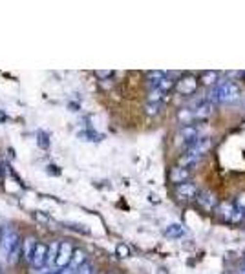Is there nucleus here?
<instances>
[{
    "instance_id": "25",
    "label": "nucleus",
    "mask_w": 245,
    "mask_h": 274,
    "mask_svg": "<svg viewBox=\"0 0 245 274\" xmlns=\"http://www.w3.org/2000/svg\"><path fill=\"white\" fill-rule=\"evenodd\" d=\"M59 274H75V271H73V269H70V267H64V269H61V271H59Z\"/></svg>"
},
{
    "instance_id": "22",
    "label": "nucleus",
    "mask_w": 245,
    "mask_h": 274,
    "mask_svg": "<svg viewBox=\"0 0 245 274\" xmlns=\"http://www.w3.org/2000/svg\"><path fill=\"white\" fill-rule=\"evenodd\" d=\"M75 274H93V267H91L90 263H84V265L79 267V271Z\"/></svg>"
},
{
    "instance_id": "3",
    "label": "nucleus",
    "mask_w": 245,
    "mask_h": 274,
    "mask_svg": "<svg viewBox=\"0 0 245 274\" xmlns=\"http://www.w3.org/2000/svg\"><path fill=\"white\" fill-rule=\"evenodd\" d=\"M71 254H73V247H71L70 241H61L59 243V252H57L55 263H53V269L55 271H61V269L68 267V263L71 260Z\"/></svg>"
},
{
    "instance_id": "9",
    "label": "nucleus",
    "mask_w": 245,
    "mask_h": 274,
    "mask_svg": "<svg viewBox=\"0 0 245 274\" xmlns=\"http://www.w3.org/2000/svg\"><path fill=\"white\" fill-rule=\"evenodd\" d=\"M196 201L203 206L205 210H209V212L216 206V198H214V194H210V192H198Z\"/></svg>"
},
{
    "instance_id": "14",
    "label": "nucleus",
    "mask_w": 245,
    "mask_h": 274,
    "mask_svg": "<svg viewBox=\"0 0 245 274\" xmlns=\"http://www.w3.org/2000/svg\"><path fill=\"white\" fill-rule=\"evenodd\" d=\"M218 214L225 219H232V216H234V205H232V201L220 203V205H218Z\"/></svg>"
},
{
    "instance_id": "28",
    "label": "nucleus",
    "mask_w": 245,
    "mask_h": 274,
    "mask_svg": "<svg viewBox=\"0 0 245 274\" xmlns=\"http://www.w3.org/2000/svg\"><path fill=\"white\" fill-rule=\"evenodd\" d=\"M244 75H245V73H244Z\"/></svg>"
},
{
    "instance_id": "20",
    "label": "nucleus",
    "mask_w": 245,
    "mask_h": 274,
    "mask_svg": "<svg viewBox=\"0 0 245 274\" xmlns=\"http://www.w3.org/2000/svg\"><path fill=\"white\" fill-rule=\"evenodd\" d=\"M33 216H35L41 223H48V225H53V223H55V221L49 218V216H46V214H42V212H33Z\"/></svg>"
},
{
    "instance_id": "7",
    "label": "nucleus",
    "mask_w": 245,
    "mask_h": 274,
    "mask_svg": "<svg viewBox=\"0 0 245 274\" xmlns=\"http://www.w3.org/2000/svg\"><path fill=\"white\" fill-rule=\"evenodd\" d=\"M210 112H212V104L207 101V99H201V101H198L192 110H190V114H192V119H203V117L210 115Z\"/></svg>"
},
{
    "instance_id": "6",
    "label": "nucleus",
    "mask_w": 245,
    "mask_h": 274,
    "mask_svg": "<svg viewBox=\"0 0 245 274\" xmlns=\"http://www.w3.org/2000/svg\"><path fill=\"white\" fill-rule=\"evenodd\" d=\"M176 196L181 201H189V199H194L198 196V188L194 183L185 181V183H179V185L176 186Z\"/></svg>"
},
{
    "instance_id": "23",
    "label": "nucleus",
    "mask_w": 245,
    "mask_h": 274,
    "mask_svg": "<svg viewBox=\"0 0 245 274\" xmlns=\"http://www.w3.org/2000/svg\"><path fill=\"white\" fill-rule=\"evenodd\" d=\"M214 79H216V73L212 71V73H205L203 79H201V81H203L205 84H210V82H214Z\"/></svg>"
},
{
    "instance_id": "5",
    "label": "nucleus",
    "mask_w": 245,
    "mask_h": 274,
    "mask_svg": "<svg viewBox=\"0 0 245 274\" xmlns=\"http://www.w3.org/2000/svg\"><path fill=\"white\" fill-rule=\"evenodd\" d=\"M48 261V243H41L37 241L35 249H33V254H31V263L33 267L42 269Z\"/></svg>"
},
{
    "instance_id": "17",
    "label": "nucleus",
    "mask_w": 245,
    "mask_h": 274,
    "mask_svg": "<svg viewBox=\"0 0 245 274\" xmlns=\"http://www.w3.org/2000/svg\"><path fill=\"white\" fill-rule=\"evenodd\" d=\"M57 252H59V241H53V243H49V245H48V261H46V265L53 267V263H55V258H57Z\"/></svg>"
},
{
    "instance_id": "29",
    "label": "nucleus",
    "mask_w": 245,
    "mask_h": 274,
    "mask_svg": "<svg viewBox=\"0 0 245 274\" xmlns=\"http://www.w3.org/2000/svg\"><path fill=\"white\" fill-rule=\"evenodd\" d=\"M0 274H2V273H0Z\"/></svg>"
},
{
    "instance_id": "19",
    "label": "nucleus",
    "mask_w": 245,
    "mask_h": 274,
    "mask_svg": "<svg viewBox=\"0 0 245 274\" xmlns=\"http://www.w3.org/2000/svg\"><path fill=\"white\" fill-rule=\"evenodd\" d=\"M163 77H165L163 71H150V73H148V81L152 84V88H156V86L159 84V81H161Z\"/></svg>"
},
{
    "instance_id": "8",
    "label": "nucleus",
    "mask_w": 245,
    "mask_h": 274,
    "mask_svg": "<svg viewBox=\"0 0 245 274\" xmlns=\"http://www.w3.org/2000/svg\"><path fill=\"white\" fill-rule=\"evenodd\" d=\"M176 88L181 91L183 95H190V93H194L198 88V81L194 77H185L181 81L176 82Z\"/></svg>"
},
{
    "instance_id": "2",
    "label": "nucleus",
    "mask_w": 245,
    "mask_h": 274,
    "mask_svg": "<svg viewBox=\"0 0 245 274\" xmlns=\"http://www.w3.org/2000/svg\"><path fill=\"white\" fill-rule=\"evenodd\" d=\"M240 97V86L236 82H231V81H223L216 84L214 88L210 90L209 97H207V101L210 104L214 103H231L234 99H238Z\"/></svg>"
},
{
    "instance_id": "1",
    "label": "nucleus",
    "mask_w": 245,
    "mask_h": 274,
    "mask_svg": "<svg viewBox=\"0 0 245 274\" xmlns=\"http://www.w3.org/2000/svg\"><path fill=\"white\" fill-rule=\"evenodd\" d=\"M21 251L22 241L19 232L11 227H2L0 228V258L6 261L7 265H13L19 260Z\"/></svg>"
},
{
    "instance_id": "26",
    "label": "nucleus",
    "mask_w": 245,
    "mask_h": 274,
    "mask_svg": "<svg viewBox=\"0 0 245 274\" xmlns=\"http://www.w3.org/2000/svg\"><path fill=\"white\" fill-rule=\"evenodd\" d=\"M99 77H110L112 75V71H97Z\"/></svg>"
},
{
    "instance_id": "15",
    "label": "nucleus",
    "mask_w": 245,
    "mask_h": 274,
    "mask_svg": "<svg viewBox=\"0 0 245 274\" xmlns=\"http://www.w3.org/2000/svg\"><path fill=\"white\" fill-rule=\"evenodd\" d=\"M35 245H37L35 238H26V240L22 241V254H24V258L28 261H31V254H33Z\"/></svg>"
},
{
    "instance_id": "13",
    "label": "nucleus",
    "mask_w": 245,
    "mask_h": 274,
    "mask_svg": "<svg viewBox=\"0 0 245 274\" xmlns=\"http://www.w3.org/2000/svg\"><path fill=\"white\" fill-rule=\"evenodd\" d=\"M190 176V170H187V168H172V172H170V179H172V183H185L187 179H189Z\"/></svg>"
},
{
    "instance_id": "11",
    "label": "nucleus",
    "mask_w": 245,
    "mask_h": 274,
    "mask_svg": "<svg viewBox=\"0 0 245 274\" xmlns=\"http://www.w3.org/2000/svg\"><path fill=\"white\" fill-rule=\"evenodd\" d=\"M84 263H86V252L81 251V249H73V254H71V260H70V263H68V267L73 269V271L77 273L79 267L84 265Z\"/></svg>"
},
{
    "instance_id": "18",
    "label": "nucleus",
    "mask_w": 245,
    "mask_h": 274,
    "mask_svg": "<svg viewBox=\"0 0 245 274\" xmlns=\"http://www.w3.org/2000/svg\"><path fill=\"white\" fill-rule=\"evenodd\" d=\"M168 99V93H163L159 90H152L150 95H148V103H156V104H161L163 101Z\"/></svg>"
},
{
    "instance_id": "4",
    "label": "nucleus",
    "mask_w": 245,
    "mask_h": 274,
    "mask_svg": "<svg viewBox=\"0 0 245 274\" xmlns=\"http://www.w3.org/2000/svg\"><path fill=\"white\" fill-rule=\"evenodd\" d=\"M200 137H201L200 136V126L194 123L185 124V126L181 128V132H179V139H181V143L185 144V148L192 146Z\"/></svg>"
},
{
    "instance_id": "27",
    "label": "nucleus",
    "mask_w": 245,
    "mask_h": 274,
    "mask_svg": "<svg viewBox=\"0 0 245 274\" xmlns=\"http://www.w3.org/2000/svg\"><path fill=\"white\" fill-rule=\"evenodd\" d=\"M46 274H59V271H55V269H53V271H48Z\"/></svg>"
},
{
    "instance_id": "12",
    "label": "nucleus",
    "mask_w": 245,
    "mask_h": 274,
    "mask_svg": "<svg viewBox=\"0 0 245 274\" xmlns=\"http://www.w3.org/2000/svg\"><path fill=\"white\" fill-rule=\"evenodd\" d=\"M185 234H187V230H185V227H183L181 223H172V225H168L167 228H165V236H167V238H172V240H179Z\"/></svg>"
},
{
    "instance_id": "24",
    "label": "nucleus",
    "mask_w": 245,
    "mask_h": 274,
    "mask_svg": "<svg viewBox=\"0 0 245 274\" xmlns=\"http://www.w3.org/2000/svg\"><path fill=\"white\" fill-rule=\"evenodd\" d=\"M117 254H119L121 258H126V256H128V247H126V245H117Z\"/></svg>"
},
{
    "instance_id": "16",
    "label": "nucleus",
    "mask_w": 245,
    "mask_h": 274,
    "mask_svg": "<svg viewBox=\"0 0 245 274\" xmlns=\"http://www.w3.org/2000/svg\"><path fill=\"white\" fill-rule=\"evenodd\" d=\"M174 86H176L174 79H172V77H168V75H165L161 81H159V84H157L156 88H152V90H159V91H163V93H168V91L174 88Z\"/></svg>"
},
{
    "instance_id": "10",
    "label": "nucleus",
    "mask_w": 245,
    "mask_h": 274,
    "mask_svg": "<svg viewBox=\"0 0 245 274\" xmlns=\"http://www.w3.org/2000/svg\"><path fill=\"white\" fill-rule=\"evenodd\" d=\"M232 205H234L232 221H242V219H245V194L236 196V199L232 201Z\"/></svg>"
},
{
    "instance_id": "21",
    "label": "nucleus",
    "mask_w": 245,
    "mask_h": 274,
    "mask_svg": "<svg viewBox=\"0 0 245 274\" xmlns=\"http://www.w3.org/2000/svg\"><path fill=\"white\" fill-rule=\"evenodd\" d=\"M159 108H161V104L148 103L147 104V114L148 115H157V114H159Z\"/></svg>"
}]
</instances>
